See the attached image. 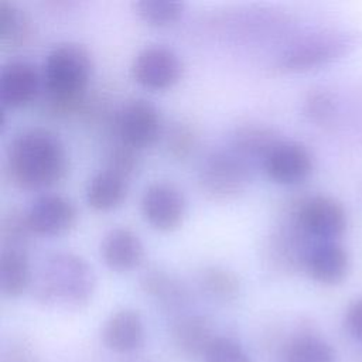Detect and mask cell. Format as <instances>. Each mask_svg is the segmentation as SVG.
<instances>
[{
  "mask_svg": "<svg viewBox=\"0 0 362 362\" xmlns=\"http://www.w3.org/2000/svg\"><path fill=\"white\" fill-rule=\"evenodd\" d=\"M69 157L62 139L51 129L34 126L17 133L8 144L6 168L24 189H44L68 173Z\"/></svg>",
  "mask_w": 362,
  "mask_h": 362,
  "instance_id": "obj_1",
  "label": "cell"
},
{
  "mask_svg": "<svg viewBox=\"0 0 362 362\" xmlns=\"http://www.w3.org/2000/svg\"><path fill=\"white\" fill-rule=\"evenodd\" d=\"M92 74L93 59L85 45L71 41L54 45L42 66L45 110L55 117L83 113Z\"/></svg>",
  "mask_w": 362,
  "mask_h": 362,
  "instance_id": "obj_2",
  "label": "cell"
},
{
  "mask_svg": "<svg viewBox=\"0 0 362 362\" xmlns=\"http://www.w3.org/2000/svg\"><path fill=\"white\" fill-rule=\"evenodd\" d=\"M31 286L35 298L42 304L81 308L90 301L96 279L82 256L59 250L42 260L34 273Z\"/></svg>",
  "mask_w": 362,
  "mask_h": 362,
  "instance_id": "obj_3",
  "label": "cell"
},
{
  "mask_svg": "<svg viewBox=\"0 0 362 362\" xmlns=\"http://www.w3.org/2000/svg\"><path fill=\"white\" fill-rule=\"evenodd\" d=\"M362 47V33L354 28H324L304 34L276 58L284 72H305L331 65Z\"/></svg>",
  "mask_w": 362,
  "mask_h": 362,
  "instance_id": "obj_4",
  "label": "cell"
},
{
  "mask_svg": "<svg viewBox=\"0 0 362 362\" xmlns=\"http://www.w3.org/2000/svg\"><path fill=\"white\" fill-rule=\"evenodd\" d=\"M250 173L252 163L228 146L214 150L205 157L198 171V182L205 195L225 201L245 191Z\"/></svg>",
  "mask_w": 362,
  "mask_h": 362,
  "instance_id": "obj_5",
  "label": "cell"
},
{
  "mask_svg": "<svg viewBox=\"0 0 362 362\" xmlns=\"http://www.w3.org/2000/svg\"><path fill=\"white\" fill-rule=\"evenodd\" d=\"M290 218L313 242L337 240L346 229V209L329 195H311L300 199Z\"/></svg>",
  "mask_w": 362,
  "mask_h": 362,
  "instance_id": "obj_6",
  "label": "cell"
},
{
  "mask_svg": "<svg viewBox=\"0 0 362 362\" xmlns=\"http://www.w3.org/2000/svg\"><path fill=\"white\" fill-rule=\"evenodd\" d=\"M119 140L136 150L156 144L164 134V122L158 107L144 98H130L115 116Z\"/></svg>",
  "mask_w": 362,
  "mask_h": 362,
  "instance_id": "obj_7",
  "label": "cell"
},
{
  "mask_svg": "<svg viewBox=\"0 0 362 362\" xmlns=\"http://www.w3.org/2000/svg\"><path fill=\"white\" fill-rule=\"evenodd\" d=\"M184 65L180 55L163 44L141 48L130 65L132 78L141 86L154 90L173 88L182 76Z\"/></svg>",
  "mask_w": 362,
  "mask_h": 362,
  "instance_id": "obj_8",
  "label": "cell"
},
{
  "mask_svg": "<svg viewBox=\"0 0 362 362\" xmlns=\"http://www.w3.org/2000/svg\"><path fill=\"white\" fill-rule=\"evenodd\" d=\"M140 209L150 226L161 232H171L182 223L187 201L175 184L154 181L144 188L140 198Z\"/></svg>",
  "mask_w": 362,
  "mask_h": 362,
  "instance_id": "obj_9",
  "label": "cell"
},
{
  "mask_svg": "<svg viewBox=\"0 0 362 362\" xmlns=\"http://www.w3.org/2000/svg\"><path fill=\"white\" fill-rule=\"evenodd\" d=\"M262 167L272 181L281 185H297L311 175L314 160L303 143L280 139L263 158Z\"/></svg>",
  "mask_w": 362,
  "mask_h": 362,
  "instance_id": "obj_10",
  "label": "cell"
},
{
  "mask_svg": "<svg viewBox=\"0 0 362 362\" xmlns=\"http://www.w3.org/2000/svg\"><path fill=\"white\" fill-rule=\"evenodd\" d=\"M24 218L33 235L59 236L75 226L78 211L69 198L48 192L30 204L24 211Z\"/></svg>",
  "mask_w": 362,
  "mask_h": 362,
  "instance_id": "obj_11",
  "label": "cell"
},
{
  "mask_svg": "<svg viewBox=\"0 0 362 362\" xmlns=\"http://www.w3.org/2000/svg\"><path fill=\"white\" fill-rule=\"evenodd\" d=\"M42 86V72L25 59H10L0 72V99L4 107L30 105Z\"/></svg>",
  "mask_w": 362,
  "mask_h": 362,
  "instance_id": "obj_12",
  "label": "cell"
},
{
  "mask_svg": "<svg viewBox=\"0 0 362 362\" xmlns=\"http://www.w3.org/2000/svg\"><path fill=\"white\" fill-rule=\"evenodd\" d=\"M303 270L320 284H339L349 272L348 250L337 240L314 242L305 255Z\"/></svg>",
  "mask_w": 362,
  "mask_h": 362,
  "instance_id": "obj_13",
  "label": "cell"
},
{
  "mask_svg": "<svg viewBox=\"0 0 362 362\" xmlns=\"http://www.w3.org/2000/svg\"><path fill=\"white\" fill-rule=\"evenodd\" d=\"M99 250L105 264L116 272H129L139 267L146 256L140 236L127 226L109 229L102 238Z\"/></svg>",
  "mask_w": 362,
  "mask_h": 362,
  "instance_id": "obj_14",
  "label": "cell"
},
{
  "mask_svg": "<svg viewBox=\"0 0 362 362\" xmlns=\"http://www.w3.org/2000/svg\"><path fill=\"white\" fill-rule=\"evenodd\" d=\"M146 338L144 322L139 311L120 308L109 315L102 328L105 346L117 354H130L143 346Z\"/></svg>",
  "mask_w": 362,
  "mask_h": 362,
  "instance_id": "obj_15",
  "label": "cell"
},
{
  "mask_svg": "<svg viewBox=\"0 0 362 362\" xmlns=\"http://www.w3.org/2000/svg\"><path fill=\"white\" fill-rule=\"evenodd\" d=\"M212 322L204 315H182L171 328L175 348L188 358H202L216 338Z\"/></svg>",
  "mask_w": 362,
  "mask_h": 362,
  "instance_id": "obj_16",
  "label": "cell"
},
{
  "mask_svg": "<svg viewBox=\"0 0 362 362\" xmlns=\"http://www.w3.org/2000/svg\"><path fill=\"white\" fill-rule=\"evenodd\" d=\"M129 178L105 167L95 173L86 185V202L95 211H112L126 199Z\"/></svg>",
  "mask_w": 362,
  "mask_h": 362,
  "instance_id": "obj_17",
  "label": "cell"
},
{
  "mask_svg": "<svg viewBox=\"0 0 362 362\" xmlns=\"http://www.w3.org/2000/svg\"><path fill=\"white\" fill-rule=\"evenodd\" d=\"M33 269L25 247L4 246L0 256V290L4 297L21 296L33 283Z\"/></svg>",
  "mask_w": 362,
  "mask_h": 362,
  "instance_id": "obj_18",
  "label": "cell"
},
{
  "mask_svg": "<svg viewBox=\"0 0 362 362\" xmlns=\"http://www.w3.org/2000/svg\"><path fill=\"white\" fill-rule=\"evenodd\" d=\"M140 287L146 296L167 310L182 308L188 303V290L174 274L153 267L143 273Z\"/></svg>",
  "mask_w": 362,
  "mask_h": 362,
  "instance_id": "obj_19",
  "label": "cell"
},
{
  "mask_svg": "<svg viewBox=\"0 0 362 362\" xmlns=\"http://www.w3.org/2000/svg\"><path fill=\"white\" fill-rule=\"evenodd\" d=\"M280 140L276 132L263 124H243L232 136L229 147L249 163L263 161L269 150Z\"/></svg>",
  "mask_w": 362,
  "mask_h": 362,
  "instance_id": "obj_20",
  "label": "cell"
},
{
  "mask_svg": "<svg viewBox=\"0 0 362 362\" xmlns=\"http://www.w3.org/2000/svg\"><path fill=\"white\" fill-rule=\"evenodd\" d=\"M335 349L318 335L304 332L286 346L283 362H335Z\"/></svg>",
  "mask_w": 362,
  "mask_h": 362,
  "instance_id": "obj_21",
  "label": "cell"
},
{
  "mask_svg": "<svg viewBox=\"0 0 362 362\" xmlns=\"http://www.w3.org/2000/svg\"><path fill=\"white\" fill-rule=\"evenodd\" d=\"M198 284L204 293L219 301L235 300L240 293L238 274L222 266H208L199 272Z\"/></svg>",
  "mask_w": 362,
  "mask_h": 362,
  "instance_id": "obj_22",
  "label": "cell"
},
{
  "mask_svg": "<svg viewBox=\"0 0 362 362\" xmlns=\"http://www.w3.org/2000/svg\"><path fill=\"white\" fill-rule=\"evenodd\" d=\"M31 23L11 1H0V42L6 47H20L31 37Z\"/></svg>",
  "mask_w": 362,
  "mask_h": 362,
  "instance_id": "obj_23",
  "label": "cell"
},
{
  "mask_svg": "<svg viewBox=\"0 0 362 362\" xmlns=\"http://www.w3.org/2000/svg\"><path fill=\"white\" fill-rule=\"evenodd\" d=\"M304 115L317 126H334L339 115L337 95L327 88H315L310 90L304 100Z\"/></svg>",
  "mask_w": 362,
  "mask_h": 362,
  "instance_id": "obj_24",
  "label": "cell"
},
{
  "mask_svg": "<svg viewBox=\"0 0 362 362\" xmlns=\"http://www.w3.org/2000/svg\"><path fill=\"white\" fill-rule=\"evenodd\" d=\"M185 4L175 0H141L134 3L136 14L148 25L167 27L178 21Z\"/></svg>",
  "mask_w": 362,
  "mask_h": 362,
  "instance_id": "obj_25",
  "label": "cell"
},
{
  "mask_svg": "<svg viewBox=\"0 0 362 362\" xmlns=\"http://www.w3.org/2000/svg\"><path fill=\"white\" fill-rule=\"evenodd\" d=\"M199 136L197 129L185 122H175L165 134V147L171 157L185 160L197 150Z\"/></svg>",
  "mask_w": 362,
  "mask_h": 362,
  "instance_id": "obj_26",
  "label": "cell"
},
{
  "mask_svg": "<svg viewBox=\"0 0 362 362\" xmlns=\"http://www.w3.org/2000/svg\"><path fill=\"white\" fill-rule=\"evenodd\" d=\"M204 362H252L245 348L229 337H216L205 355Z\"/></svg>",
  "mask_w": 362,
  "mask_h": 362,
  "instance_id": "obj_27",
  "label": "cell"
},
{
  "mask_svg": "<svg viewBox=\"0 0 362 362\" xmlns=\"http://www.w3.org/2000/svg\"><path fill=\"white\" fill-rule=\"evenodd\" d=\"M140 165L139 150L122 143L120 140L109 148L106 157V167L130 178Z\"/></svg>",
  "mask_w": 362,
  "mask_h": 362,
  "instance_id": "obj_28",
  "label": "cell"
},
{
  "mask_svg": "<svg viewBox=\"0 0 362 362\" xmlns=\"http://www.w3.org/2000/svg\"><path fill=\"white\" fill-rule=\"evenodd\" d=\"M31 235L33 233L27 226L24 212L10 211L3 216L1 219L3 247L4 246L24 247Z\"/></svg>",
  "mask_w": 362,
  "mask_h": 362,
  "instance_id": "obj_29",
  "label": "cell"
},
{
  "mask_svg": "<svg viewBox=\"0 0 362 362\" xmlns=\"http://www.w3.org/2000/svg\"><path fill=\"white\" fill-rule=\"evenodd\" d=\"M345 328L355 341L362 344V296L349 303L345 311Z\"/></svg>",
  "mask_w": 362,
  "mask_h": 362,
  "instance_id": "obj_30",
  "label": "cell"
},
{
  "mask_svg": "<svg viewBox=\"0 0 362 362\" xmlns=\"http://www.w3.org/2000/svg\"><path fill=\"white\" fill-rule=\"evenodd\" d=\"M1 362H35V355L27 345L16 342L3 351Z\"/></svg>",
  "mask_w": 362,
  "mask_h": 362,
  "instance_id": "obj_31",
  "label": "cell"
}]
</instances>
